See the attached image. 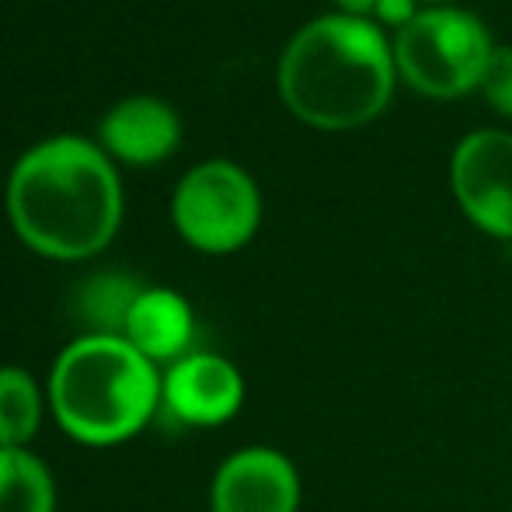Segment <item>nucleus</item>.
Here are the masks:
<instances>
[{"mask_svg":"<svg viewBox=\"0 0 512 512\" xmlns=\"http://www.w3.org/2000/svg\"><path fill=\"white\" fill-rule=\"evenodd\" d=\"M7 216L21 241L39 255L60 262L91 258L119 230V178L95 143L56 136L14 164Z\"/></svg>","mask_w":512,"mask_h":512,"instance_id":"obj_1","label":"nucleus"},{"mask_svg":"<svg viewBox=\"0 0 512 512\" xmlns=\"http://www.w3.org/2000/svg\"><path fill=\"white\" fill-rule=\"evenodd\" d=\"M394 49L380 28L328 14L293 35L279 63V91L293 115L317 129H356L391 102Z\"/></svg>","mask_w":512,"mask_h":512,"instance_id":"obj_2","label":"nucleus"},{"mask_svg":"<svg viewBox=\"0 0 512 512\" xmlns=\"http://www.w3.org/2000/svg\"><path fill=\"white\" fill-rule=\"evenodd\" d=\"M164 377L119 335H81L56 356L49 408L70 439L115 446L161 411Z\"/></svg>","mask_w":512,"mask_h":512,"instance_id":"obj_3","label":"nucleus"},{"mask_svg":"<svg viewBox=\"0 0 512 512\" xmlns=\"http://www.w3.org/2000/svg\"><path fill=\"white\" fill-rule=\"evenodd\" d=\"M492 49V35L471 11L429 7L398 32L394 67L422 95L460 98L481 84Z\"/></svg>","mask_w":512,"mask_h":512,"instance_id":"obj_4","label":"nucleus"},{"mask_svg":"<svg viewBox=\"0 0 512 512\" xmlns=\"http://www.w3.org/2000/svg\"><path fill=\"white\" fill-rule=\"evenodd\" d=\"M175 227L192 248L227 255L251 241L262 220V199L237 164L206 161L182 178L171 203Z\"/></svg>","mask_w":512,"mask_h":512,"instance_id":"obj_5","label":"nucleus"},{"mask_svg":"<svg viewBox=\"0 0 512 512\" xmlns=\"http://www.w3.org/2000/svg\"><path fill=\"white\" fill-rule=\"evenodd\" d=\"M450 182L474 227L512 241V133L478 129L464 136L453 150Z\"/></svg>","mask_w":512,"mask_h":512,"instance_id":"obj_6","label":"nucleus"},{"mask_svg":"<svg viewBox=\"0 0 512 512\" xmlns=\"http://www.w3.org/2000/svg\"><path fill=\"white\" fill-rule=\"evenodd\" d=\"M297 464L276 446H241L213 474L209 509L213 512H297Z\"/></svg>","mask_w":512,"mask_h":512,"instance_id":"obj_7","label":"nucleus"},{"mask_svg":"<svg viewBox=\"0 0 512 512\" xmlns=\"http://www.w3.org/2000/svg\"><path fill=\"white\" fill-rule=\"evenodd\" d=\"M244 405V377L216 352H189L164 370L161 411L182 425H223Z\"/></svg>","mask_w":512,"mask_h":512,"instance_id":"obj_8","label":"nucleus"},{"mask_svg":"<svg viewBox=\"0 0 512 512\" xmlns=\"http://www.w3.org/2000/svg\"><path fill=\"white\" fill-rule=\"evenodd\" d=\"M192 335H196V317L189 300L178 297L175 290H143L129 310L122 338L154 366H171L189 356Z\"/></svg>","mask_w":512,"mask_h":512,"instance_id":"obj_9","label":"nucleus"},{"mask_svg":"<svg viewBox=\"0 0 512 512\" xmlns=\"http://www.w3.org/2000/svg\"><path fill=\"white\" fill-rule=\"evenodd\" d=\"M178 115L161 98H126L105 115L102 140L129 164H157L178 147Z\"/></svg>","mask_w":512,"mask_h":512,"instance_id":"obj_10","label":"nucleus"},{"mask_svg":"<svg viewBox=\"0 0 512 512\" xmlns=\"http://www.w3.org/2000/svg\"><path fill=\"white\" fill-rule=\"evenodd\" d=\"M0 512H56V481L28 450H0Z\"/></svg>","mask_w":512,"mask_h":512,"instance_id":"obj_11","label":"nucleus"},{"mask_svg":"<svg viewBox=\"0 0 512 512\" xmlns=\"http://www.w3.org/2000/svg\"><path fill=\"white\" fill-rule=\"evenodd\" d=\"M42 425V391L21 366H0V450H28Z\"/></svg>","mask_w":512,"mask_h":512,"instance_id":"obj_12","label":"nucleus"},{"mask_svg":"<svg viewBox=\"0 0 512 512\" xmlns=\"http://www.w3.org/2000/svg\"><path fill=\"white\" fill-rule=\"evenodd\" d=\"M140 293V286L133 279L119 276V272H105V276L84 283L81 297H77V310L91 328L88 335H126L129 310H133Z\"/></svg>","mask_w":512,"mask_h":512,"instance_id":"obj_13","label":"nucleus"},{"mask_svg":"<svg viewBox=\"0 0 512 512\" xmlns=\"http://www.w3.org/2000/svg\"><path fill=\"white\" fill-rule=\"evenodd\" d=\"M478 88L495 112L512 115V49H492Z\"/></svg>","mask_w":512,"mask_h":512,"instance_id":"obj_14","label":"nucleus"},{"mask_svg":"<svg viewBox=\"0 0 512 512\" xmlns=\"http://www.w3.org/2000/svg\"><path fill=\"white\" fill-rule=\"evenodd\" d=\"M418 0H377V7H373V14H377L380 21H387V25H394L401 32V28L408 25V21H415L418 14Z\"/></svg>","mask_w":512,"mask_h":512,"instance_id":"obj_15","label":"nucleus"},{"mask_svg":"<svg viewBox=\"0 0 512 512\" xmlns=\"http://www.w3.org/2000/svg\"><path fill=\"white\" fill-rule=\"evenodd\" d=\"M338 7H342L345 14H352V18H363L366 11H373L377 7V0H335Z\"/></svg>","mask_w":512,"mask_h":512,"instance_id":"obj_16","label":"nucleus"},{"mask_svg":"<svg viewBox=\"0 0 512 512\" xmlns=\"http://www.w3.org/2000/svg\"><path fill=\"white\" fill-rule=\"evenodd\" d=\"M422 4H436L439 7V4H446V0H422Z\"/></svg>","mask_w":512,"mask_h":512,"instance_id":"obj_17","label":"nucleus"}]
</instances>
